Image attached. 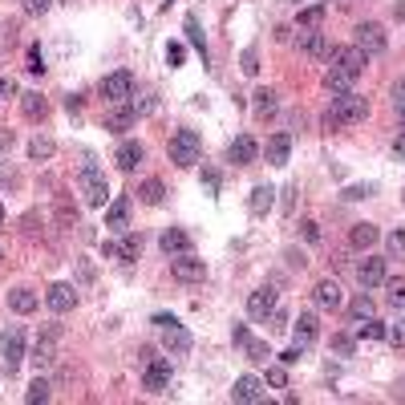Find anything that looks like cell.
Segmentation results:
<instances>
[{
  "label": "cell",
  "mask_w": 405,
  "mask_h": 405,
  "mask_svg": "<svg viewBox=\"0 0 405 405\" xmlns=\"http://www.w3.org/2000/svg\"><path fill=\"white\" fill-rule=\"evenodd\" d=\"M365 61H369V57H365L356 45H337V49H332V57H328L332 69L324 73V89H328L332 97L349 94V89H353V81L365 73Z\"/></svg>",
  "instance_id": "cell-1"
},
{
  "label": "cell",
  "mask_w": 405,
  "mask_h": 405,
  "mask_svg": "<svg viewBox=\"0 0 405 405\" xmlns=\"http://www.w3.org/2000/svg\"><path fill=\"white\" fill-rule=\"evenodd\" d=\"M365 118H369V101L349 89V94L332 97V106H328V113H324V126L340 130V126H356V122H365Z\"/></svg>",
  "instance_id": "cell-2"
},
{
  "label": "cell",
  "mask_w": 405,
  "mask_h": 405,
  "mask_svg": "<svg viewBox=\"0 0 405 405\" xmlns=\"http://www.w3.org/2000/svg\"><path fill=\"white\" fill-rule=\"evenodd\" d=\"M77 191H81V199H85L89 207H106V203L113 199V194H110V182H106V175L97 170L94 162H85V166H81Z\"/></svg>",
  "instance_id": "cell-3"
},
{
  "label": "cell",
  "mask_w": 405,
  "mask_h": 405,
  "mask_svg": "<svg viewBox=\"0 0 405 405\" xmlns=\"http://www.w3.org/2000/svg\"><path fill=\"white\" fill-rule=\"evenodd\" d=\"M170 162L175 166H194V162H203V138L194 134V130H175V138H170Z\"/></svg>",
  "instance_id": "cell-4"
},
{
  "label": "cell",
  "mask_w": 405,
  "mask_h": 405,
  "mask_svg": "<svg viewBox=\"0 0 405 405\" xmlns=\"http://www.w3.org/2000/svg\"><path fill=\"white\" fill-rule=\"evenodd\" d=\"M0 361H4V373H8V377L20 369V361H25V332H20V324H8V328L0 332Z\"/></svg>",
  "instance_id": "cell-5"
},
{
  "label": "cell",
  "mask_w": 405,
  "mask_h": 405,
  "mask_svg": "<svg viewBox=\"0 0 405 405\" xmlns=\"http://www.w3.org/2000/svg\"><path fill=\"white\" fill-rule=\"evenodd\" d=\"M170 377H175V369H170L166 356H150L142 365V389L146 393H166V389H170Z\"/></svg>",
  "instance_id": "cell-6"
},
{
  "label": "cell",
  "mask_w": 405,
  "mask_h": 405,
  "mask_svg": "<svg viewBox=\"0 0 405 405\" xmlns=\"http://www.w3.org/2000/svg\"><path fill=\"white\" fill-rule=\"evenodd\" d=\"M154 324L162 328V344H166V353H175V356L191 353V332H187L175 316H154Z\"/></svg>",
  "instance_id": "cell-7"
},
{
  "label": "cell",
  "mask_w": 405,
  "mask_h": 405,
  "mask_svg": "<svg viewBox=\"0 0 405 405\" xmlns=\"http://www.w3.org/2000/svg\"><path fill=\"white\" fill-rule=\"evenodd\" d=\"M57 344H61V324H49L45 332L37 337V344H32V365H37V373L49 369V365L57 361Z\"/></svg>",
  "instance_id": "cell-8"
},
{
  "label": "cell",
  "mask_w": 405,
  "mask_h": 405,
  "mask_svg": "<svg viewBox=\"0 0 405 405\" xmlns=\"http://www.w3.org/2000/svg\"><path fill=\"white\" fill-rule=\"evenodd\" d=\"M97 94L106 97V101H113V106H122L126 97H134V73H130V69H118L110 77H101Z\"/></svg>",
  "instance_id": "cell-9"
},
{
  "label": "cell",
  "mask_w": 405,
  "mask_h": 405,
  "mask_svg": "<svg viewBox=\"0 0 405 405\" xmlns=\"http://www.w3.org/2000/svg\"><path fill=\"white\" fill-rule=\"evenodd\" d=\"M389 37L385 29L377 25V20H365V25H356V49L365 53V57H377V53H385Z\"/></svg>",
  "instance_id": "cell-10"
},
{
  "label": "cell",
  "mask_w": 405,
  "mask_h": 405,
  "mask_svg": "<svg viewBox=\"0 0 405 405\" xmlns=\"http://www.w3.org/2000/svg\"><path fill=\"white\" fill-rule=\"evenodd\" d=\"M170 272H175V280H182V284H203V280H207V263L194 259V251H187V256H170Z\"/></svg>",
  "instance_id": "cell-11"
},
{
  "label": "cell",
  "mask_w": 405,
  "mask_h": 405,
  "mask_svg": "<svg viewBox=\"0 0 405 405\" xmlns=\"http://www.w3.org/2000/svg\"><path fill=\"white\" fill-rule=\"evenodd\" d=\"M275 296H280V292H275L272 284L256 288L251 296H247V316H251V320H268V312L275 308Z\"/></svg>",
  "instance_id": "cell-12"
},
{
  "label": "cell",
  "mask_w": 405,
  "mask_h": 405,
  "mask_svg": "<svg viewBox=\"0 0 405 405\" xmlns=\"http://www.w3.org/2000/svg\"><path fill=\"white\" fill-rule=\"evenodd\" d=\"M312 300H316V308H324V312H337V308L344 304V292H340L337 280H320V284L312 288Z\"/></svg>",
  "instance_id": "cell-13"
},
{
  "label": "cell",
  "mask_w": 405,
  "mask_h": 405,
  "mask_svg": "<svg viewBox=\"0 0 405 405\" xmlns=\"http://www.w3.org/2000/svg\"><path fill=\"white\" fill-rule=\"evenodd\" d=\"M158 247L166 251V256H187V251H194L191 235H187L182 227H166V231L158 235Z\"/></svg>",
  "instance_id": "cell-14"
},
{
  "label": "cell",
  "mask_w": 405,
  "mask_h": 405,
  "mask_svg": "<svg viewBox=\"0 0 405 405\" xmlns=\"http://www.w3.org/2000/svg\"><path fill=\"white\" fill-rule=\"evenodd\" d=\"M227 158L235 162V166H251V162L259 158V146H256V138H251V134H239L235 142L227 146Z\"/></svg>",
  "instance_id": "cell-15"
},
{
  "label": "cell",
  "mask_w": 405,
  "mask_h": 405,
  "mask_svg": "<svg viewBox=\"0 0 405 405\" xmlns=\"http://www.w3.org/2000/svg\"><path fill=\"white\" fill-rule=\"evenodd\" d=\"M356 280H361V288H365V292H369V288H381V284H385V259H377V256L361 259Z\"/></svg>",
  "instance_id": "cell-16"
},
{
  "label": "cell",
  "mask_w": 405,
  "mask_h": 405,
  "mask_svg": "<svg viewBox=\"0 0 405 405\" xmlns=\"http://www.w3.org/2000/svg\"><path fill=\"white\" fill-rule=\"evenodd\" d=\"M300 49H304L308 57H316V61H328L337 45H328V37L320 29H312V32H300Z\"/></svg>",
  "instance_id": "cell-17"
},
{
  "label": "cell",
  "mask_w": 405,
  "mask_h": 405,
  "mask_svg": "<svg viewBox=\"0 0 405 405\" xmlns=\"http://www.w3.org/2000/svg\"><path fill=\"white\" fill-rule=\"evenodd\" d=\"M138 126V110L134 106H113L110 113H106V130L110 134H126V130Z\"/></svg>",
  "instance_id": "cell-18"
},
{
  "label": "cell",
  "mask_w": 405,
  "mask_h": 405,
  "mask_svg": "<svg viewBox=\"0 0 405 405\" xmlns=\"http://www.w3.org/2000/svg\"><path fill=\"white\" fill-rule=\"evenodd\" d=\"M292 337H296V349H308L312 340L320 337V324H316V316H312V312H300V320L292 324Z\"/></svg>",
  "instance_id": "cell-19"
},
{
  "label": "cell",
  "mask_w": 405,
  "mask_h": 405,
  "mask_svg": "<svg viewBox=\"0 0 405 405\" xmlns=\"http://www.w3.org/2000/svg\"><path fill=\"white\" fill-rule=\"evenodd\" d=\"M106 227H110V231H126V227H130V199H126V194H113V199H110Z\"/></svg>",
  "instance_id": "cell-20"
},
{
  "label": "cell",
  "mask_w": 405,
  "mask_h": 405,
  "mask_svg": "<svg viewBox=\"0 0 405 405\" xmlns=\"http://www.w3.org/2000/svg\"><path fill=\"white\" fill-rule=\"evenodd\" d=\"M231 401H263V381H259V377H251V373H247V377H239V381H235V389H231Z\"/></svg>",
  "instance_id": "cell-21"
},
{
  "label": "cell",
  "mask_w": 405,
  "mask_h": 405,
  "mask_svg": "<svg viewBox=\"0 0 405 405\" xmlns=\"http://www.w3.org/2000/svg\"><path fill=\"white\" fill-rule=\"evenodd\" d=\"M45 300H49V308L61 316V312H69V308L77 304V292H73V284H53Z\"/></svg>",
  "instance_id": "cell-22"
},
{
  "label": "cell",
  "mask_w": 405,
  "mask_h": 405,
  "mask_svg": "<svg viewBox=\"0 0 405 405\" xmlns=\"http://www.w3.org/2000/svg\"><path fill=\"white\" fill-rule=\"evenodd\" d=\"M142 158H146V146L142 142H122V146H118V154H113L118 170H134Z\"/></svg>",
  "instance_id": "cell-23"
},
{
  "label": "cell",
  "mask_w": 405,
  "mask_h": 405,
  "mask_svg": "<svg viewBox=\"0 0 405 405\" xmlns=\"http://www.w3.org/2000/svg\"><path fill=\"white\" fill-rule=\"evenodd\" d=\"M288 154H292V138L288 134H272L268 138V162L272 166H288Z\"/></svg>",
  "instance_id": "cell-24"
},
{
  "label": "cell",
  "mask_w": 405,
  "mask_h": 405,
  "mask_svg": "<svg viewBox=\"0 0 405 405\" xmlns=\"http://www.w3.org/2000/svg\"><path fill=\"white\" fill-rule=\"evenodd\" d=\"M20 110H25V118H29V122H41V118L49 113V101L37 94V89H29V94H20Z\"/></svg>",
  "instance_id": "cell-25"
},
{
  "label": "cell",
  "mask_w": 405,
  "mask_h": 405,
  "mask_svg": "<svg viewBox=\"0 0 405 405\" xmlns=\"http://www.w3.org/2000/svg\"><path fill=\"white\" fill-rule=\"evenodd\" d=\"M377 239H381V231H377L373 223H356L353 231H349V243H353L356 251H369Z\"/></svg>",
  "instance_id": "cell-26"
},
{
  "label": "cell",
  "mask_w": 405,
  "mask_h": 405,
  "mask_svg": "<svg viewBox=\"0 0 405 405\" xmlns=\"http://www.w3.org/2000/svg\"><path fill=\"white\" fill-rule=\"evenodd\" d=\"M8 304H13V312L29 316V312H37V296H32L29 288H13L8 292Z\"/></svg>",
  "instance_id": "cell-27"
},
{
  "label": "cell",
  "mask_w": 405,
  "mask_h": 405,
  "mask_svg": "<svg viewBox=\"0 0 405 405\" xmlns=\"http://www.w3.org/2000/svg\"><path fill=\"white\" fill-rule=\"evenodd\" d=\"M138 199H142L146 207H158L162 199H166V187H162L158 178H146L142 187H138Z\"/></svg>",
  "instance_id": "cell-28"
},
{
  "label": "cell",
  "mask_w": 405,
  "mask_h": 405,
  "mask_svg": "<svg viewBox=\"0 0 405 405\" xmlns=\"http://www.w3.org/2000/svg\"><path fill=\"white\" fill-rule=\"evenodd\" d=\"M53 150H57V142L45 138V134H37V138L29 142V158L32 162H49V158H53Z\"/></svg>",
  "instance_id": "cell-29"
},
{
  "label": "cell",
  "mask_w": 405,
  "mask_h": 405,
  "mask_svg": "<svg viewBox=\"0 0 405 405\" xmlns=\"http://www.w3.org/2000/svg\"><path fill=\"white\" fill-rule=\"evenodd\" d=\"M296 25H300V32H312L324 25V4H312V8H304V13L296 16Z\"/></svg>",
  "instance_id": "cell-30"
},
{
  "label": "cell",
  "mask_w": 405,
  "mask_h": 405,
  "mask_svg": "<svg viewBox=\"0 0 405 405\" xmlns=\"http://www.w3.org/2000/svg\"><path fill=\"white\" fill-rule=\"evenodd\" d=\"M138 256H142V235H126V239L118 243V259L122 263H134Z\"/></svg>",
  "instance_id": "cell-31"
},
{
  "label": "cell",
  "mask_w": 405,
  "mask_h": 405,
  "mask_svg": "<svg viewBox=\"0 0 405 405\" xmlns=\"http://www.w3.org/2000/svg\"><path fill=\"white\" fill-rule=\"evenodd\" d=\"M272 199H275V191L268 182H259L256 191H251V215H263V211L272 207Z\"/></svg>",
  "instance_id": "cell-32"
},
{
  "label": "cell",
  "mask_w": 405,
  "mask_h": 405,
  "mask_svg": "<svg viewBox=\"0 0 405 405\" xmlns=\"http://www.w3.org/2000/svg\"><path fill=\"white\" fill-rule=\"evenodd\" d=\"M243 349H247V361H256V365H268V356H272V349H268V340H243Z\"/></svg>",
  "instance_id": "cell-33"
},
{
  "label": "cell",
  "mask_w": 405,
  "mask_h": 405,
  "mask_svg": "<svg viewBox=\"0 0 405 405\" xmlns=\"http://www.w3.org/2000/svg\"><path fill=\"white\" fill-rule=\"evenodd\" d=\"M256 101H251V106H256V113L259 118H268V113H275V89H256Z\"/></svg>",
  "instance_id": "cell-34"
},
{
  "label": "cell",
  "mask_w": 405,
  "mask_h": 405,
  "mask_svg": "<svg viewBox=\"0 0 405 405\" xmlns=\"http://www.w3.org/2000/svg\"><path fill=\"white\" fill-rule=\"evenodd\" d=\"M349 316H353V320H369V316H373V300L365 296V292H361L353 304H349Z\"/></svg>",
  "instance_id": "cell-35"
},
{
  "label": "cell",
  "mask_w": 405,
  "mask_h": 405,
  "mask_svg": "<svg viewBox=\"0 0 405 405\" xmlns=\"http://www.w3.org/2000/svg\"><path fill=\"white\" fill-rule=\"evenodd\" d=\"M25 401H29V405L49 401V381H45V377H37V381H32V385L25 389Z\"/></svg>",
  "instance_id": "cell-36"
},
{
  "label": "cell",
  "mask_w": 405,
  "mask_h": 405,
  "mask_svg": "<svg viewBox=\"0 0 405 405\" xmlns=\"http://www.w3.org/2000/svg\"><path fill=\"white\" fill-rule=\"evenodd\" d=\"M356 337H361V340H381V337H385V328L369 316L365 324H356Z\"/></svg>",
  "instance_id": "cell-37"
},
{
  "label": "cell",
  "mask_w": 405,
  "mask_h": 405,
  "mask_svg": "<svg viewBox=\"0 0 405 405\" xmlns=\"http://www.w3.org/2000/svg\"><path fill=\"white\" fill-rule=\"evenodd\" d=\"M57 223H61V227L77 223V207H69V199H57Z\"/></svg>",
  "instance_id": "cell-38"
},
{
  "label": "cell",
  "mask_w": 405,
  "mask_h": 405,
  "mask_svg": "<svg viewBox=\"0 0 405 405\" xmlns=\"http://www.w3.org/2000/svg\"><path fill=\"white\" fill-rule=\"evenodd\" d=\"M385 288H389V304L405 308V280H385Z\"/></svg>",
  "instance_id": "cell-39"
},
{
  "label": "cell",
  "mask_w": 405,
  "mask_h": 405,
  "mask_svg": "<svg viewBox=\"0 0 405 405\" xmlns=\"http://www.w3.org/2000/svg\"><path fill=\"white\" fill-rule=\"evenodd\" d=\"M268 385H275V389L288 385V365H284V361H280V365H268Z\"/></svg>",
  "instance_id": "cell-40"
},
{
  "label": "cell",
  "mask_w": 405,
  "mask_h": 405,
  "mask_svg": "<svg viewBox=\"0 0 405 405\" xmlns=\"http://www.w3.org/2000/svg\"><path fill=\"white\" fill-rule=\"evenodd\" d=\"M187 37H191V45L207 57V45H203V32H199V16H187Z\"/></svg>",
  "instance_id": "cell-41"
},
{
  "label": "cell",
  "mask_w": 405,
  "mask_h": 405,
  "mask_svg": "<svg viewBox=\"0 0 405 405\" xmlns=\"http://www.w3.org/2000/svg\"><path fill=\"white\" fill-rule=\"evenodd\" d=\"M268 328H272V332H284V328H292V324H288V312H284L280 304L268 312Z\"/></svg>",
  "instance_id": "cell-42"
},
{
  "label": "cell",
  "mask_w": 405,
  "mask_h": 405,
  "mask_svg": "<svg viewBox=\"0 0 405 405\" xmlns=\"http://www.w3.org/2000/svg\"><path fill=\"white\" fill-rule=\"evenodd\" d=\"M389 256H397V259L405 256V231H393V235H389Z\"/></svg>",
  "instance_id": "cell-43"
},
{
  "label": "cell",
  "mask_w": 405,
  "mask_h": 405,
  "mask_svg": "<svg viewBox=\"0 0 405 405\" xmlns=\"http://www.w3.org/2000/svg\"><path fill=\"white\" fill-rule=\"evenodd\" d=\"M53 8V0H25V13L29 16H45Z\"/></svg>",
  "instance_id": "cell-44"
},
{
  "label": "cell",
  "mask_w": 405,
  "mask_h": 405,
  "mask_svg": "<svg viewBox=\"0 0 405 405\" xmlns=\"http://www.w3.org/2000/svg\"><path fill=\"white\" fill-rule=\"evenodd\" d=\"M243 73H251V77L259 73V53H256V49H247V53H243Z\"/></svg>",
  "instance_id": "cell-45"
},
{
  "label": "cell",
  "mask_w": 405,
  "mask_h": 405,
  "mask_svg": "<svg viewBox=\"0 0 405 405\" xmlns=\"http://www.w3.org/2000/svg\"><path fill=\"white\" fill-rule=\"evenodd\" d=\"M29 73H45V57H41V49L37 45L29 49Z\"/></svg>",
  "instance_id": "cell-46"
},
{
  "label": "cell",
  "mask_w": 405,
  "mask_h": 405,
  "mask_svg": "<svg viewBox=\"0 0 405 405\" xmlns=\"http://www.w3.org/2000/svg\"><path fill=\"white\" fill-rule=\"evenodd\" d=\"M182 57H187V49L178 45V41H170V45H166V61H170V65H182Z\"/></svg>",
  "instance_id": "cell-47"
},
{
  "label": "cell",
  "mask_w": 405,
  "mask_h": 405,
  "mask_svg": "<svg viewBox=\"0 0 405 405\" xmlns=\"http://www.w3.org/2000/svg\"><path fill=\"white\" fill-rule=\"evenodd\" d=\"M385 337L393 340V344H405V316H401V320H397V324H393V328H389Z\"/></svg>",
  "instance_id": "cell-48"
},
{
  "label": "cell",
  "mask_w": 405,
  "mask_h": 405,
  "mask_svg": "<svg viewBox=\"0 0 405 405\" xmlns=\"http://www.w3.org/2000/svg\"><path fill=\"white\" fill-rule=\"evenodd\" d=\"M8 97H16V81L13 77H0V101H8Z\"/></svg>",
  "instance_id": "cell-49"
},
{
  "label": "cell",
  "mask_w": 405,
  "mask_h": 405,
  "mask_svg": "<svg viewBox=\"0 0 405 405\" xmlns=\"http://www.w3.org/2000/svg\"><path fill=\"white\" fill-rule=\"evenodd\" d=\"M389 97H393V106H397V110H405V81H397V85L389 89Z\"/></svg>",
  "instance_id": "cell-50"
},
{
  "label": "cell",
  "mask_w": 405,
  "mask_h": 405,
  "mask_svg": "<svg viewBox=\"0 0 405 405\" xmlns=\"http://www.w3.org/2000/svg\"><path fill=\"white\" fill-rule=\"evenodd\" d=\"M304 239H308V243L320 239V223H304Z\"/></svg>",
  "instance_id": "cell-51"
},
{
  "label": "cell",
  "mask_w": 405,
  "mask_h": 405,
  "mask_svg": "<svg viewBox=\"0 0 405 405\" xmlns=\"http://www.w3.org/2000/svg\"><path fill=\"white\" fill-rule=\"evenodd\" d=\"M373 187H353V191H344V199H369Z\"/></svg>",
  "instance_id": "cell-52"
},
{
  "label": "cell",
  "mask_w": 405,
  "mask_h": 405,
  "mask_svg": "<svg viewBox=\"0 0 405 405\" xmlns=\"http://www.w3.org/2000/svg\"><path fill=\"white\" fill-rule=\"evenodd\" d=\"M332 344H337V353H344V356L353 353V340H349V337H337V340H332Z\"/></svg>",
  "instance_id": "cell-53"
},
{
  "label": "cell",
  "mask_w": 405,
  "mask_h": 405,
  "mask_svg": "<svg viewBox=\"0 0 405 405\" xmlns=\"http://www.w3.org/2000/svg\"><path fill=\"white\" fill-rule=\"evenodd\" d=\"M65 110L77 113V110H81V94H69V97H65Z\"/></svg>",
  "instance_id": "cell-54"
},
{
  "label": "cell",
  "mask_w": 405,
  "mask_h": 405,
  "mask_svg": "<svg viewBox=\"0 0 405 405\" xmlns=\"http://www.w3.org/2000/svg\"><path fill=\"white\" fill-rule=\"evenodd\" d=\"M300 353H304V349H288V353L280 356V361H284V365H296V361H300Z\"/></svg>",
  "instance_id": "cell-55"
},
{
  "label": "cell",
  "mask_w": 405,
  "mask_h": 405,
  "mask_svg": "<svg viewBox=\"0 0 405 405\" xmlns=\"http://www.w3.org/2000/svg\"><path fill=\"white\" fill-rule=\"evenodd\" d=\"M393 154L405 162V134H397V142H393Z\"/></svg>",
  "instance_id": "cell-56"
},
{
  "label": "cell",
  "mask_w": 405,
  "mask_h": 405,
  "mask_svg": "<svg viewBox=\"0 0 405 405\" xmlns=\"http://www.w3.org/2000/svg\"><path fill=\"white\" fill-rule=\"evenodd\" d=\"M231 340H235V344H243V340H247V328H243V324H235V332H231Z\"/></svg>",
  "instance_id": "cell-57"
},
{
  "label": "cell",
  "mask_w": 405,
  "mask_h": 405,
  "mask_svg": "<svg viewBox=\"0 0 405 405\" xmlns=\"http://www.w3.org/2000/svg\"><path fill=\"white\" fill-rule=\"evenodd\" d=\"M13 146V130H0V150H8Z\"/></svg>",
  "instance_id": "cell-58"
},
{
  "label": "cell",
  "mask_w": 405,
  "mask_h": 405,
  "mask_svg": "<svg viewBox=\"0 0 405 405\" xmlns=\"http://www.w3.org/2000/svg\"><path fill=\"white\" fill-rule=\"evenodd\" d=\"M397 118H401V134H405V110H397Z\"/></svg>",
  "instance_id": "cell-59"
},
{
  "label": "cell",
  "mask_w": 405,
  "mask_h": 405,
  "mask_svg": "<svg viewBox=\"0 0 405 405\" xmlns=\"http://www.w3.org/2000/svg\"><path fill=\"white\" fill-rule=\"evenodd\" d=\"M0 223H4V203H0Z\"/></svg>",
  "instance_id": "cell-60"
},
{
  "label": "cell",
  "mask_w": 405,
  "mask_h": 405,
  "mask_svg": "<svg viewBox=\"0 0 405 405\" xmlns=\"http://www.w3.org/2000/svg\"><path fill=\"white\" fill-rule=\"evenodd\" d=\"M61 4H73V0H61Z\"/></svg>",
  "instance_id": "cell-61"
},
{
  "label": "cell",
  "mask_w": 405,
  "mask_h": 405,
  "mask_svg": "<svg viewBox=\"0 0 405 405\" xmlns=\"http://www.w3.org/2000/svg\"><path fill=\"white\" fill-rule=\"evenodd\" d=\"M288 4H296V0H288Z\"/></svg>",
  "instance_id": "cell-62"
}]
</instances>
